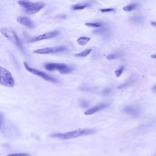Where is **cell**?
I'll use <instances>...</instances> for the list:
<instances>
[{
    "label": "cell",
    "mask_w": 156,
    "mask_h": 156,
    "mask_svg": "<svg viewBox=\"0 0 156 156\" xmlns=\"http://www.w3.org/2000/svg\"><path fill=\"white\" fill-rule=\"evenodd\" d=\"M98 130L95 129H80L65 133H57L50 135L51 137L57 138L62 140H70L82 136H86L96 133Z\"/></svg>",
    "instance_id": "obj_1"
},
{
    "label": "cell",
    "mask_w": 156,
    "mask_h": 156,
    "mask_svg": "<svg viewBox=\"0 0 156 156\" xmlns=\"http://www.w3.org/2000/svg\"><path fill=\"white\" fill-rule=\"evenodd\" d=\"M0 32L4 37L15 44L23 53L25 54V50L23 43L13 28L3 27L0 29Z\"/></svg>",
    "instance_id": "obj_2"
},
{
    "label": "cell",
    "mask_w": 156,
    "mask_h": 156,
    "mask_svg": "<svg viewBox=\"0 0 156 156\" xmlns=\"http://www.w3.org/2000/svg\"><path fill=\"white\" fill-rule=\"evenodd\" d=\"M18 4L22 7L23 11L29 15H33L41 10L45 5L41 2H33L29 0H18Z\"/></svg>",
    "instance_id": "obj_3"
},
{
    "label": "cell",
    "mask_w": 156,
    "mask_h": 156,
    "mask_svg": "<svg viewBox=\"0 0 156 156\" xmlns=\"http://www.w3.org/2000/svg\"><path fill=\"white\" fill-rule=\"evenodd\" d=\"M44 67L49 71H58L62 74L69 73L73 69V68L63 63H46L44 65Z\"/></svg>",
    "instance_id": "obj_4"
},
{
    "label": "cell",
    "mask_w": 156,
    "mask_h": 156,
    "mask_svg": "<svg viewBox=\"0 0 156 156\" xmlns=\"http://www.w3.org/2000/svg\"><path fill=\"white\" fill-rule=\"evenodd\" d=\"M15 83V80L10 71L0 66V85L11 88L14 87Z\"/></svg>",
    "instance_id": "obj_5"
},
{
    "label": "cell",
    "mask_w": 156,
    "mask_h": 156,
    "mask_svg": "<svg viewBox=\"0 0 156 156\" xmlns=\"http://www.w3.org/2000/svg\"><path fill=\"white\" fill-rule=\"evenodd\" d=\"M24 66L25 67V68L30 73L43 79L44 80H46V81H49L51 82H53V83H56L57 82V80L56 79H55L54 77L51 76L50 75L46 74V73H44L43 71H41L40 70L36 69L35 68H33L32 67H30L29 65H27V63L26 62H24Z\"/></svg>",
    "instance_id": "obj_6"
},
{
    "label": "cell",
    "mask_w": 156,
    "mask_h": 156,
    "mask_svg": "<svg viewBox=\"0 0 156 156\" xmlns=\"http://www.w3.org/2000/svg\"><path fill=\"white\" fill-rule=\"evenodd\" d=\"M67 49V48L65 46H58L55 47H48L38 49L34 51L33 52L37 54H49L63 52L66 51Z\"/></svg>",
    "instance_id": "obj_7"
},
{
    "label": "cell",
    "mask_w": 156,
    "mask_h": 156,
    "mask_svg": "<svg viewBox=\"0 0 156 156\" xmlns=\"http://www.w3.org/2000/svg\"><path fill=\"white\" fill-rule=\"evenodd\" d=\"M60 32L57 30H53V31H51V32H48L46 33H44L43 34L36 36L35 37L31 38L29 40V41L30 43H34V42H37L38 41H41L43 40H46V39H50L52 38H54L56 36H57L59 34Z\"/></svg>",
    "instance_id": "obj_8"
},
{
    "label": "cell",
    "mask_w": 156,
    "mask_h": 156,
    "mask_svg": "<svg viewBox=\"0 0 156 156\" xmlns=\"http://www.w3.org/2000/svg\"><path fill=\"white\" fill-rule=\"evenodd\" d=\"M124 112L133 117H138L140 115V110L135 106L126 105L124 108Z\"/></svg>",
    "instance_id": "obj_9"
},
{
    "label": "cell",
    "mask_w": 156,
    "mask_h": 156,
    "mask_svg": "<svg viewBox=\"0 0 156 156\" xmlns=\"http://www.w3.org/2000/svg\"><path fill=\"white\" fill-rule=\"evenodd\" d=\"M109 106V104L108 103H102V104H99V105H95V106H93V107L87 110L84 113L87 115H93L101 110H103L107 107H108Z\"/></svg>",
    "instance_id": "obj_10"
},
{
    "label": "cell",
    "mask_w": 156,
    "mask_h": 156,
    "mask_svg": "<svg viewBox=\"0 0 156 156\" xmlns=\"http://www.w3.org/2000/svg\"><path fill=\"white\" fill-rule=\"evenodd\" d=\"M17 21L21 24L29 29H33L35 27V24L27 16H18L16 18Z\"/></svg>",
    "instance_id": "obj_11"
},
{
    "label": "cell",
    "mask_w": 156,
    "mask_h": 156,
    "mask_svg": "<svg viewBox=\"0 0 156 156\" xmlns=\"http://www.w3.org/2000/svg\"><path fill=\"white\" fill-rule=\"evenodd\" d=\"M135 80H136V78L133 76H132L125 82H124L123 83L119 85L118 87V89H121H121H124V88H126L131 86L132 85H133L134 83V82H135Z\"/></svg>",
    "instance_id": "obj_12"
},
{
    "label": "cell",
    "mask_w": 156,
    "mask_h": 156,
    "mask_svg": "<svg viewBox=\"0 0 156 156\" xmlns=\"http://www.w3.org/2000/svg\"><path fill=\"white\" fill-rule=\"evenodd\" d=\"M90 39L91 38L88 37H80L77 40V43L80 46H84L90 40Z\"/></svg>",
    "instance_id": "obj_13"
},
{
    "label": "cell",
    "mask_w": 156,
    "mask_h": 156,
    "mask_svg": "<svg viewBox=\"0 0 156 156\" xmlns=\"http://www.w3.org/2000/svg\"><path fill=\"white\" fill-rule=\"evenodd\" d=\"M90 5L87 3L84 4H77L75 5H73L72 6V9L74 10H83L88 7H89Z\"/></svg>",
    "instance_id": "obj_14"
},
{
    "label": "cell",
    "mask_w": 156,
    "mask_h": 156,
    "mask_svg": "<svg viewBox=\"0 0 156 156\" xmlns=\"http://www.w3.org/2000/svg\"><path fill=\"white\" fill-rule=\"evenodd\" d=\"M91 51H92V49H87L79 53L75 54L74 56L77 57H85L87 55H88Z\"/></svg>",
    "instance_id": "obj_15"
},
{
    "label": "cell",
    "mask_w": 156,
    "mask_h": 156,
    "mask_svg": "<svg viewBox=\"0 0 156 156\" xmlns=\"http://www.w3.org/2000/svg\"><path fill=\"white\" fill-rule=\"evenodd\" d=\"M130 21H132L133 23H136V24H140L142 23L144 21V18L142 16H139V15H136L135 16H132V18H130Z\"/></svg>",
    "instance_id": "obj_16"
},
{
    "label": "cell",
    "mask_w": 156,
    "mask_h": 156,
    "mask_svg": "<svg viewBox=\"0 0 156 156\" xmlns=\"http://www.w3.org/2000/svg\"><path fill=\"white\" fill-rule=\"evenodd\" d=\"M138 5L135 3H131L130 4H128L123 7V10L126 12H130L133 10L135 9L137 7Z\"/></svg>",
    "instance_id": "obj_17"
},
{
    "label": "cell",
    "mask_w": 156,
    "mask_h": 156,
    "mask_svg": "<svg viewBox=\"0 0 156 156\" xmlns=\"http://www.w3.org/2000/svg\"><path fill=\"white\" fill-rule=\"evenodd\" d=\"M108 32V29L107 28H101V29H98L93 30L94 33L99 34V35H104L107 34Z\"/></svg>",
    "instance_id": "obj_18"
},
{
    "label": "cell",
    "mask_w": 156,
    "mask_h": 156,
    "mask_svg": "<svg viewBox=\"0 0 156 156\" xmlns=\"http://www.w3.org/2000/svg\"><path fill=\"white\" fill-rule=\"evenodd\" d=\"M120 56V54L119 53H117V52H115V53H112V54H108L106 58L108 59V60H114V59H116L117 58H118Z\"/></svg>",
    "instance_id": "obj_19"
},
{
    "label": "cell",
    "mask_w": 156,
    "mask_h": 156,
    "mask_svg": "<svg viewBox=\"0 0 156 156\" xmlns=\"http://www.w3.org/2000/svg\"><path fill=\"white\" fill-rule=\"evenodd\" d=\"M85 24L90 27H99L101 26V24L99 23H86Z\"/></svg>",
    "instance_id": "obj_20"
},
{
    "label": "cell",
    "mask_w": 156,
    "mask_h": 156,
    "mask_svg": "<svg viewBox=\"0 0 156 156\" xmlns=\"http://www.w3.org/2000/svg\"><path fill=\"white\" fill-rule=\"evenodd\" d=\"M124 69V66H120L118 69H116V70L115 71V74L116 76L117 77H119V76L121 75V74L122 73Z\"/></svg>",
    "instance_id": "obj_21"
},
{
    "label": "cell",
    "mask_w": 156,
    "mask_h": 156,
    "mask_svg": "<svg viewBox=\"0 0 156 156\" xmlns=\"http://www.w3.org/2000/svg\"><path fill=\"white\" fill-rule=\"evenodd\" d=\"M6 156H31L28 153H16V154H11Z\"/></svg>",
    "instance_id": "obj_22"
},
{
    "label": "cell",
    "mask_w": 156,
    "mask_h": 156,
    "mask_svg": "<svg viewBox=\"0 0 156 156\" xmlns=\"http://www.w3.org/2000/svg\"><path fill=\"white\" fill-rule=\"evenodd\" d=\"M115 10V9L113 8H107V9H100L99 11L102 13H107V12H113Z\"/></svg>",
    "instance_id": "obj_23"
},
{
    "label": "cell",
    "mask_w": 156,
    "mask_h": 156,
    "mask_svg": "<svg viewBox=\"0 0 156 156\" xmlns=\"http://www.w3.org/2000/svg\"><path fill=\"white\" fill-rule=\"evenodd\" d=\"M80 105L82 107H84V108H86L87 107L88 105H89V104L87 102V101H81V103H80Z\"/></svg>",
    "instance_id": "obj_24"
},
{
    "label": "cell",
    "mask_w": 156,
    "mask_h": 156,
    "mask_svg": "<svg viewBox=\"0 0 156 156\" xmlns=\"http://www.w3.org/2000/svg\"><path fill=\"white\" fill-rule=\"evenodd\" d=\"M4 115L0 112V127H1V126L2 125L3 122H4Z\"/></svg>",
    "instance_id": "obj_25"
},
{
    "label": "cell",
    "mask_w": 156,
    "mask_h": 156,
    "mask_svg": "<svg viewBox=\"0 0 156 156\" xmlns=\"http://www.w3.org/2000/svg\"><path fill=\"white\" fill-rule=\"evenodd\" d=\"M110 91H111V89H110V88H106V89H105V90H103V91L102 92V94L103 95H107V94H108L109 93H110Z\"/></svg>",
    "instance_id": "obj_26"
},
{
    "label": "cell",
    "mask_w": 156,
    "mask_h": 156,
    "mask_svg": "<svg viewBox=\"0 0 156 156\" xmlns=\"http://www.w3.org/2000/svg\"><path fill=\"white\" fill-rule=\"evenodd\" d=\"M151 26H154V27H156V21H151Z\"/></svg>",
    "instance_id": "obj_27"
},
{
    "label": "cell",
    "mask_w": 156,
    "mask_h": 156,
    "mask_svg": "<svg viewBox=\"0 0 156 156\" xmlns=\"http://www.w3.org/2000/svg\"><path fill=\"white\" fill-rule=\"evenodd\" d=\"M152 91L154 93H156V85H155L154 86L152 87Z\"/></svg>",
    "instance_id": "obj_28"
},
{
    "label": "cell",
    "mask_w": 156,
    "mask_h": 156,
    "mask_svg": "<svg viewBox=\"0 0 156 156\" xmlns=\"http://www.w3.org/2000/svg\"><path fill=\"white\" fill-rule=\"evenodd\" d=\"M151 57H152V58H155V59H156V54H154L152 55H151Z\"/></svg>",
    "instance_id": "obj_29"
}]
</instances>
